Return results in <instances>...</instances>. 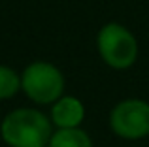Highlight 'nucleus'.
Returning <instances> with one entry per match:
<instances>
[{
    "label": "nucleus",
    "instance_id": "f257e3e1",
    "mask_svg": "<svg viewBox=\"0 0 149 147\" xmlns=\"http://www.w3.org/2000/svg\"><path fill=\"white\" fill-rule=\"evenodd\" d=\"M0 134L10 147H47L53 130L51 121L42 111L21 107L4 117Z\"/></svg>",
    "mask_w": 149,
    "mask_h": 147
},
{
    "label": "nucleus",
    "instance_id": "f03ea898",
    "mask_svg": "<svg viewBox=\"0 0 149 147\" xmlns=\"http://www.w3.org/2000/svg\"><path fill=\"white\" fill-rule=\"evenodd\" d=\"M96 44H98L102 60L115 70L130 68L136 62L138 42H136L134 34L119 23H108L102 26Z\"/></svg>",
    "mask_w": 149,
    "mask_h": 147
},
{
    "label": "nucleus",
    "instance_id": "7ed1b4c3",
    "mask_svg": "<svg viewBox=\"0 0 149 147\" xmlns=\"http://www.w3.org/2000/svg\"><path fill=\"white\" fill-rule=\"evenodd\" d=\"M21 87L30 100L38 104H55L64 91V77L55 64L32 62L25 68Z\"/></svg>",
    "mask_w": 149,
    "mask_h": 147
},
{
    "label": "nucleus",
    "instance_id": "20e7f679",
    "mask_svg": "<svg viewBox=\"0 0 149 147\" xmlns=\"http://www.w3.org/2000/svg\"><path fill=\"white\" fill-rule=\"evenodd\" d=\"M109 126L125 140H140L149 134V104L138 98L119 102L109 113Z\"/></svg>",
    "mask_w": 149,
    "mask_h": 147
},
{
    "label": "nucleus",
    "instance_id": "39448f33",
    "mask_svg": "<svg viewBox=\"0 0 149 147\" xmlns=\"http://www.w3.org/2000/svg\"><path fill=\"white\" fill-rule=\"evenodd\" d=\"M85 117V107L74 96H61L51 107V119L58 128H77Z\"/></svg>",
    "mask_w": 149,
    "mask_h": 147
},
{
    "label": "nucleus",
    "instance_id": "423d86ee",
    "mask_svg": "<svg viewBox=\"0 0 149 147\" xmlns=\"http://www.w3.org/2000/svg\"><path fill=\"white\" fill-rule=\"evenodd\" d=\"M47 147H93V141L85 130L77 128H58L53 132Z\"/></svg>",
    "mask_w": 149,
    "mask_h": 147
},
{
    "label": "nucleus",
    "instance_id": "0eeeda50",
    "mask_svg": "<svg viewBox=\"0 0 149 147\" xmlns=\"http://www.w3.org/2000/svg\"><path fill=\"white\" fill-rule=\"evenodd\" d=\"M21 89V79L11 68L0 66V100L11 98L15 92Z\"/></svg>",
    "mask_w": 149,
    "mask_h": 147
}]
</instances>
